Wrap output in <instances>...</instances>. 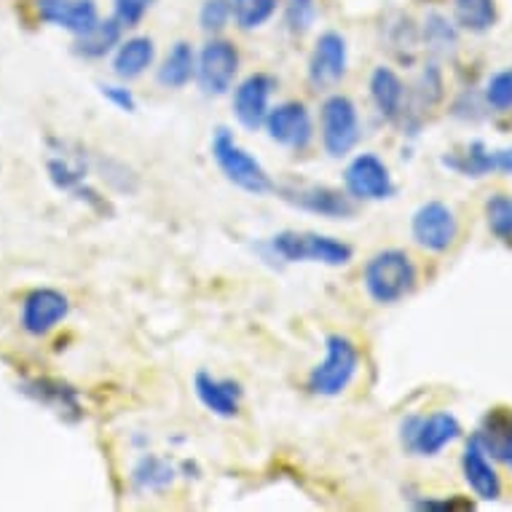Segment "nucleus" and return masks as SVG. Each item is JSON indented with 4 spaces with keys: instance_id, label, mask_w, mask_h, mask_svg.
<instances>
[{
    "instance_id": "6e6552de",
    "label": "nucleus",
    "mask_w": 512,
    "mask_h": 512,
    "mask_svg": "<svg viewBox=\"0 0 512 512\" xmlns=\"http://www.w3.org/2000/svg\"><path fill=\"white\" fill-rule=\"evenodd\" d=\"M344 188L354 202H387L395 196V180L376 153H357L344 169Z\"/></svg>"
},
{
    "instance_id": "b1692460",
    "label": "nucleus",
    "mask_w": 512,
    "mask_h": 512,
    "mask_svg": "<svg viewBox=\"0 0 512 512\" xmlns=\"http://www.w3.org/2000/svg\"><path fill=\"white\" fill-rule=\"evenodd\" d=\"M156 81H159L164 89H183L191 81H196V51L191 43L177 41L169 54L161 62L159 73H156Z\"/></svg>"
},
{
    "instance_id": "39448f33",
    "label": "nucleus",
    "mask_w": 512,
    "mask_h": 512,
    "mask_svg": "<svg viewBox=\"0 0 512 512\" xmlns=\"http://www.w3.org/2000/svg\"><path fill=\"white\" fill-rule=\"evenodd\" d=\"M319 135L322 148L333 159H344L360 143V113L352 97L330 94L319 110Z\"/></svg>"
},
{
    "instance_id": "9d476101",
    "label": "nucleus",
    "mask_w": 512,
    "mask_h": 512,
    "mask_svg": "<svg viewBox=\"0 0 512 512\" xmlns=\"http://www.w3.org/2000/svg\"><path fill=\"white\" fill-rule=\"evenodd\" d=\"M285 202H290L293 207L303 212H311V215H319V218L330 220H344L352 218L357 207H354V199L346 191H338V188H330V185H317V183H301V185H282L277 188Z\"/></svg>"
},
{
    "instance_id": "f8f14e48",
    "label": "nucleus",
    "mask_w": 512,
    "mask_h": 512,
    "mask_svg": "<svg viewBox=\"0 0 512 512\" xmlns=\"http://www.w3.org/2000/svg\"><path fill=\"white\" fill-rule=\"evenodd\" d=\"M277 89V78L269 73H252L244 81H239L231 97V110L234 118L244 129H261L266 124L271 110V94Z\"/></svg>"
},
{
    "instance_id": "7c9ffc66",
    "label": "nucleus",
    "mask_w": 512,
    "mask_h": 512,
    "mask_svg": "<svg viewBox=\"0 0 512 512\" xmlns=\"http://www.w3.org/2000/svg\"><path fill=\"white\" fill-rule=\"evenodd\" d=\"M234 19V9H231V0H204L202 9H199V25L204 33H220L228 22Z\"/></svg>"
},
{
    "instance_id": "f03ea898",
    "label": "nucleus",
    "mask_w": 512,
    "mask_h": 512,
    "mask_svg": "<svg viewBox=\"0 0 512 512\" xmlns=\"http://www.w3.org/2000/svg\"><path fill=\"white\" fill-rule=\"evenodd\" d=\"M269 250L285 263H319L330 269H341L354 258V250L336 236L317 234V231H279L271 236Z\"/></svg>"
},
{
    "instance_id": "0eeeda50",
    "label": "nucleus",
    "mask_w": 512,
    "mask_h": 512,
    "mask_svg": "<svg viewBox=\"0 0 512 512\" xmlns=\"http://www.w3.org/2000/svg\"><path fill=\"white\" fill-rule=\"evenodd\" d=\"M239 73V51L231 41L212 38L196 54V84L204 97H223L234 89Z\"/></svg>"
},
{
    "instance_id": "423d86ee",
    "label": "nucleus",
    "mask_w": 512,
    "mask_h": 512,
    "mask_svg": "<svg viewBox=\"0 0 512 512\" xmlns=\"http://www.w3.org/2000/svg\"><path fill=\"white\" fill-rule=\"evenodd\" d=\"M459 437H462V424L454 413L448 411L429 413V416H408L400 424L403 448L416 456H437Z\"/></svg>"
},
{
    "instance_id": "2f4dec72",
    "label": "nucleus",
    "mask_w": 512,
    "mask_h": 512,
    "mask_svg": "<svg viewBox=\"0 0 512 512\" xmlns=\"http://www.w3.org/2000/svg\"><path fill=\"white\" fill-rule=\"evenodd\" d=\"M317 19V0H287L285 25L290 33L303 35Z\"/></svg>"
},
{
    "instance_id": "c85d7f7f",
    "label": "nucleus",
    "mask_w": 512,
    "mask_h": 512,
    "mask_svg": "<svg viewBox=\"0 0 512 512\" xmlns=\"http://www.w3.org/2000/svg\"><path fill=\"white\" fill-rule=\"evenodd\" d=\"M486 220L491 234L502 242H512V196L494 194L486 202Z\"/></svg>"
},
{
    "instance_id": "f704fd0d",
    "label": "nucleus",
    "mask_w": 512,
    "mask_h": 512,
    "mask_svg": "<svg viewBox=\"0 0 512 512\" xmlns=\"http://www.w3.org/2000/svg\"><path fill=\"white\" fill-rule=\"evenodd\" d=\"M100 94L113 105V108L124 110V113H135L137 110V97L132 94V89L118 84H100Z\"/></svg>"
},
{
    "instance_id": "a211bd4d",
    "label": "nucleus",
    "mask_w": 512,
    "mask_h": 512,
    "mask_svg": "<svg viewBox=\"0 0 512 512\" xmlns=\"http://www.w3.org/2000/svg\"><path fill=\"white\" fill-rule=\"evenodd\" d=\"M462 472L472 494L483 499V502H496L502 496V480L496 475L494 464L488 462L486 448L478 443V437L472 435L464 445L462 454Z\"/></svg>"
},
{
    "instance_id": "c9c22d12",
    "label": "nucleus",
    "mask_w": 512,
    "mask_h": 512,
    "mask_svg": "<svg viewBox=\"0 0 512 512\" xmlns=\"http://www.w3.org/2000/svg\"><path fill=\"white\" fill-rule=\"evenodd\" d=\"M419 510H448V512H462L472 510V502L467 499H443V502H432V499H424V502H416Z\"/></svg>"
},
{
    "instance_id": "5701e85b",
    "label": "nucleus",
    "mask_w": 512,
    "mask_h": 512,
    "mask_svg": "<svg viewBox=\"0 0 512 512\" xmlns=\"http://www.w3.org/2000/svg\"><path fill=\"white\" fill-rule=\"evenodd\" d=\"M46 172H49V180L54 183V188L59 191H70V194H78L81 199H92L94 191L86 188V164L81 156H73V153H54L49 161H46Z\"/></svg>"
},
{
    "instance_id": "ddd939ff",
    "label": "nucleus",
    "mask_w": 512,
    "mask_h": 512,
    "mask_svg": "<svg viewBox=\"0 0 512 512\" xmlns=\"http://www.w3.org/2000/svg\"><path fill=\"white\" fill-rule=\"evenodd\" d=\"M346 68H349V46L344 35L336 30L319 35L309 57V84L314 89H333L344 81Z\"/></svg>"
},
{
    "instance_id": "f257e3e1",
    "label": "nucleus",
    "mask_w": 512,
    "mask_h": 512,
    "mask_svg": "<svg viewBox=\"0 0 512 512\" xmlns=\"http://www.w3.org/2000/svg\"><path fill=\"white\" fill-rule=\"evenodd\" d=\"M416 279H419L416 263L400 247L378 250L362 271L365 293L370 295V301L381 303V306H395L408 298L416 287Z\"/></svg>"
},
{
    "instance_id": "4468645a",
    "label": "nucleus",
    "mask_w": 512,
    "mask_h": 512,
    "mask_svg": "<svg viewBox=\"0 0 512 512\" xmlns=\"http://www.w3.org/2000/svg\"><path fill=\"white\" fill-rule=\"evenodd\" d=\"M70 314L68 295L59 293L54 287H35L22 301V330L27 336H46L65 322Z\"/></svg>"
},
{
    "instance_id": "c756f323",
    "label": "nucleus",
    "mask_w": 512,
    "mask_h": 512,
    "mask_svg": "<svg viewBox=\"0 0 512 512\" xmlns=\"http://www.w3.org/2000/svg\"><path fill=\"white\" fill-rule=\"evenodd\" d=\"M486 102L488 108L507 113L512 110V68H504L488 78L486 84Z\"/></svg>"
},
{
    "instance_id": "393cba45",
    "label": "nucleus",
    "mask_w": 512,
    "mask_h": 512,
    "mask_svg": "<svg viewBox=\"0 0 512 512\" xmlns=\"http://www.w3.org/2000/svg\"><path fill=\"white\" fill-rule=\"evenodd\" d=\"M177 478V470L167 459H161L156 454H145L137 459V464L132 467V486L140 491V494H161L167 491Z\"/></svg>"
},
{
    "instance_id": "a878e982",
    "label": "nucleus",
    "mask_w": 512,
    "mask_h": 512,
    "mask_svg": "<svg viewBox=\"0 0 512 512\" xmlns=\"http://www.w3.org/2000/svg\"><path fill=\"white\" fill-rule=\"evenodd\" d=\"M121 22L116 17L110 19H100L97 25L84 35H76V43H73V51H76L78 57L86 59H102L105 54L118 49V43H121Z\"/></svg>"
},
{
    "instance_id": "dca6fc26",
    "label": "nucleus",
    "mask_w": 512,
    "mask_h": 512,
    "mask_svg": "<svg viewBox=\"0 0 512 512\" xmlns=\"http://www.w3.org/2000/svg\"><path fill=\"white\" fill-rule=\"evenodd\" d=\"M194 392L199 403L218 419H234L242 408L244 389L234 378H218L207 370H199L194 376Z\"/></svg>"
},
{
    "instance_id": "f3484780",
    "label": "nucleus",
    "mask_w": 512,
    "mask_h": 512,
    "mask_svg": "<svg viewBox=\"0 0 512 512\" xmlns=\"http://www.w3.org/2000/svg\"><path fill=\"white\" fill-rule=\"evenodd\" d=\"M38 17L73 35H84L100 22V11L94 0H38Z\"/></svg>"
},
{
    "instance_id": "9b49d317",
    "label": "nucleus",
    "mask_w": 512,
    "mask_h": 512,
    "mask_svg": "<svg viewBox=\"0 0 512 512\" xmlns=\"http://www.w3.org/2000/svg\"><path fill=\"white\" fill-rule=\"evenodd\" d=\"M266 135L271 143L282 145L287 151H306L314 140V121L309 108L298 100L279 102L277 108L269 110L266 118Z\"/></svg>"
},
{
    "instance_id": "6ab92c4d",
    "label": "nucleus",
    "mask_w": 512,
    "mask_h": 512,
    "mask_svg": "<svg viewBox=\"0 0 512 512\" xmlns=\"http://www.w3.org/2000/svg\"><path fill=\"white\" fill-rule=\"evenodd\" d=\"M19 392L27 397H33L35 403L46 405L51 411L62 413V416H70V419H78L81 416V397H78V389H73L65 381H57V378H27L22 381Z\"/></svg>"
},
{
    "instance_id": "72a5a7b5",
    "label": "nucleus",
    "mask_w": 512,
    "mask_h": 512,
    "mask_svg": "<svg viewBox=\"0 0 512 512\" xmlns=\"http://www.w3.org/2000/svg\"><path fill=\"white\" fill-rule=\"evenodd\" d=\"M153 3L156 0H113V17L121 22V27H137L153 9Z\"/></svg>"
},
{
    "instance_id": "412c9836",
    "label": "nucleus",
    "mask_w": 512,
    "mask_h": 512,
    "mask_svg": "<svg viewBox=\"0 0 512 512\" xmlns=\"http://www.w3.org/2000/svg\"><path fill=\"white\" fill-rule=\"evenodd\" d=\"M478 443L486 448L491 459L512 464V411L510 408H491L480 421Z\"/></svg>"
},
{
    "instance_id": "bb28decb",
    "label": "nucleus",
    "mask_w": 512,
    "mask_h": 512,
    "mask_svg": "<svg viewBox=\"0 0 512 512\" xmlns=\"http://www.w3.org/2000/svg\"><path fill=\"white\" fill-rule=\"evenodd\" d=\"M456 25L470 33H486L496 25L494 0H454Z\"/></svg>"
},
{
    "instance_id": "20e7f679",
    "label": "nucleus",
    "mask_w": 512,
    "mask_h": 512,
    "mask_svg": "<svg viewBox=\"0 0 512 512\" xmlns=\"http://www.w3.org/2000/svg\"><path fill=\"white\" fill-rule=\"evenodd\" d=\"M360 370V349L352 338L333 333L325 338V360L314 365L306 378V387L317 397L344 395Z\"/></svg>"
},
{
    "instance_id": "cd10ccee",
    "label": "nucleus",
    "mask_w": 512,
    "mask_h": 512,
    "mask_svg": "<svg viewBox=\"0 0 512 512\" xmlns=\"http://www.w3.org/2000/svg\"><path fill=\"white\" fill-rule=\"evenodd\" d=\"M279 0H231L234 22L242 30H258L277 14Z\"/></svg>"
},
{
    "instance_id": "aec40b11",
    "label": "nucleus",
    "mask_w": 512,
    "mask_h": 512,
    "mask_svg": "<svg viewBox=\"0 0 512 512\" xmlns=\"http://www.w3.org/2000/svg\"><path fill=\"white\" fill-rule=\"evenodd\" d=\"M368 89L370 100H373L378 116L384 118V121H397V118H403L408 92H405L403 78L397 76L395 70L378 65V68L370 73Z\"/></svg>"
},
{
    "instance_id": "7ed1b4c3",
    "label": "nucleus",
    "mask_w": 512,
    "mask_h": 512,
    "mask_svg": "<svg viewBox=\"0 0 512 512\" xmlns=\"http://www.w3.org/2000/svg\"><path fill=\"white\" fill-rule=\"evenodd\" d=\"M212 159H215V164H218L228 183L236 185L244 194L266 196L271 191H277V185L266 172V167L247 148H242L228 129H218L212 135Z\"/></svg>"
},
{
    "instance_id": "4be33fe9",
    "label": "nucleus",
    "mask_w": 512,
    "mask_h": 512,
    "mask_svg": "<svg viewBox=\"0 0 512 512\" xmlns=\"http://www.w3.org/2000/svg\"><path fill=\"white\" fill-rule=\"evenodd\" d=\"M156 59V43L148 35H135L118 43L116 57H113V73L121 81H135L151 68Z\"/></svg>"
},
{
    "instance_id": "1a4fd4ad",
    "label": "nucleus",
    "mask_w": 512,
    "mask_h": 512,
    "mask_svg": "<svg viewBox=\"0 0 512 512\" xmlns=\"http://www.w3.org/2000/svg\"><path fill=\"white\" fill-rule=\"evenodd\" d=\"M411 236L421 250H451L459 236V220L445 202H424L411 218Z\"/></svg>"
},
{
    "instance_id": "473e14b6",
    "label": "nucleus",
    "mask_w": 512,
    "mask_h": 512,
    "mask_svg": "<svg viewBox=\"0 0 512 512\" xmlns=\"http://www.w3.org/2000/svg\"><path fill=\"white\" fill-rule=\"evenodd\" d=\"M424 35H427L429 46L437 51H448L456 46L454 25L445 17H440V14H429L427 25H424Z\"/></svg>"
},
{
    "instance_id": "2eb2a0df",
    "label": "nucleus",
    "mask_w": 512,
    "mask_h": 512,
    "mask_svg": "<svg viewBox=\"0 0 512 512\" xmlns=\"http://www.w3.org/2000/svg\"><path fill=\"white\" fill-rule=\"evenodd\" d=\"M443 167L462 177H486V175H512V148H496L491 151L486 143H470L462 153L443 156Z\"/></svg>"
}]
</instances>
